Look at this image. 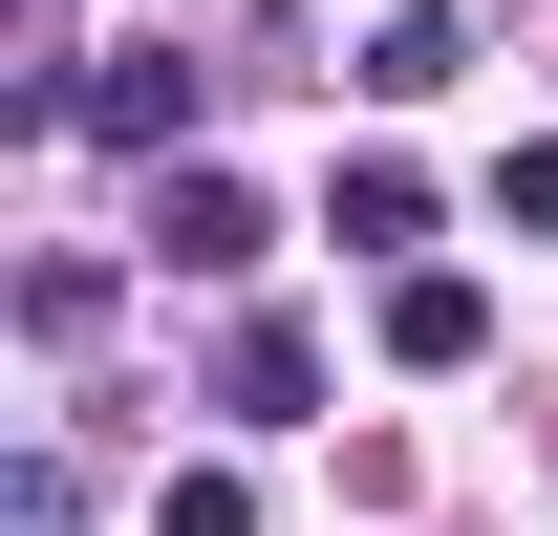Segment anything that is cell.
<instances>
[{
    "mask_svg": "<svg viewBox=\"0 0 558 536\" xmlns=\"http://www.w3.org/2000/svg\"><path fill=\"white\" fill-rule=\"evenodd\" d=\"M323 236H344V258H409V236H429V194H409V172H344V215H323Z\"/></svg>",
    "mask_w": 558,
    "mask_h": 536,
    "instance_id": "8992f818",
    "label": "cell"
},
{
    "mask_svg": "<svg viewBox=\"0 0 558 536\" xmlns=\"http://www.w3.org/2000/svg\"><path fill=\"white\" fill-rule=\"evenodd\" d=\"M150 258L172 279H258V194H236V172H172V194H150Z\"/></svg>",
    "mask_w": 558,
    "mask_h": 536,
    "instance_id": "7a4b0ae2",
    "label": "cell"
},
{
    "mask_svg": "<svg viewBox=\"0 0 558 536\" xmlns=\"http://www.w3.org/2000/svg\"><path fill=\"white\" fill-rule=\"evenodd\" d=\"M150 536H258V494H236V472H172V494H150Z\"/></svg>",
    "mask_w": 558,
    "mask_h": 536,
    "instance_id": "52a82bcc",
    "label": "cell"
},
{
    "mask_svg": "<svg viewBox=\"0 0 558 536\" xmlns=\"http://www.w3.org/2000/svg\"><path fill=\"white\" fill-rule=\"evenodd\" d=\"M451 65H473V22H451V0H387V22H365V86H387V108H429Z\"/></svg>",
    "mask_w": 558,
    "mask_h": 536,
    "instance_id": "5b68a950",
    "label": "cell"
},
{
    "mask_svg": "<svg viewBox=\"0 0 558 536\" xmlns=\"http://www.w3.org/2000/svg\"><path fill=\"white\" fill-rule=\"evenodd\" d=\"M215 407H236V429H301V407H323V343H301V322H236Z\"/></svg>",
    "mask_w": 558,
    "mask_h": 536,
    "instance_id": "3957f363",
    "label": "cell"
},
{
    "mask_svg": "<svg viewBox=\"0 0 558 536\" xmlns=\"http://www.w3.org/2000/svg\"><path fill=\"white\" fill-rule=\"evenodd\" d=\"M22 130H108V150H172V130H194V65L150 44V65H108V86H22Z\"/></svg>",
    "mask_w": 558,
    "mask_h": 536,
    "instance_id": "6da1fadb",
    "label": "cell"
},
{
    "mask_svg": "<svg viewBox=\"0 0 558 536\" xmlns=\"http://www.w3.org/2000/svg\"><path fill=\"white\" fill-rule=\"evenodd\" d=\"M0 536H86V472H65V451H22V494H0Z\"/></svg>",
    "mask_w": 558,
    "mask_h": 536,
    "instance_id": "ba28073f",
    "label": "cell"
},
{
    "mask_svg": "<svg viewBox=\"0 0 558 536\" xmlns=\"http://www.w3.org/2000/svg\"><path fill=\"white\" fill-rule=\"evenodd\" d=\"M494 215H515V236H558V130L515 150V172H494Z\"/></svg>",
    "mask_w": 558,
    "mask_h": 536,
    "instance_id": "9c48e42d",
    "label": "cell"
},
{
    "mask_svg": "<svg viewBox=\"0 0 558 536\" xmlns=\"http://www.w3.org/2000/svg\"><path fill=\"white\" fill-rule=\"evenodd\" d=\"M473 343H494V301H473L451 258H409V279H387V365H473Z\"/></svg>",
    "mask_w": 558,
    "mask_h": 536,
    "instance_id": "277c9868",
    "label": "cell"
}]
</instances>
